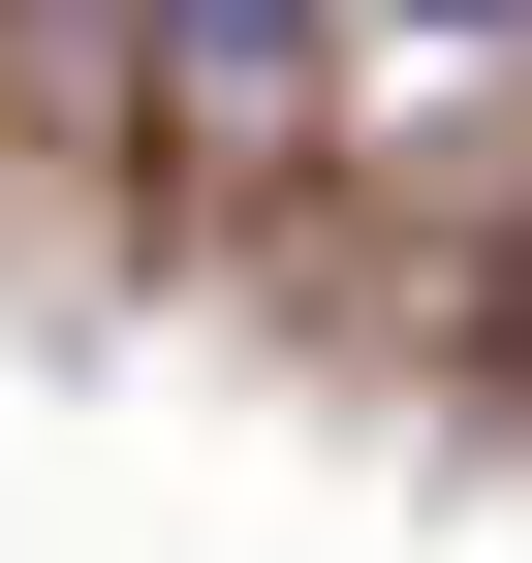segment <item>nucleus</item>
Here are the masks:
<instances>
[{
  "instance_id": "obj_1",
  "label": "nucleus",
  "mask_w": 532,
  "mask_h": 563,
  "mask_svg": "<svg viewBox=\"0 0 532 563\" xmlns=\"http://www.w3.org/2000/svg\"><path fill=\"white\" fill-rule=\"evenodd\" d=\"M157 95H188V125H251V95H313V0H157Z\"/></svg>"
},
{
  "instance_id": "obj_2",
  "label": "nucleus",
  "mask_w": 532,
  "mask_h": 563,
  "mask_svg": "<svg viewBox=\"0 0 532 563\" xmlns=\"http://www.w3.org/2000/svg\"><path fill=\"white\" fill-rule=\"evenodd\" d=\"M376 32H532V0H376Z\"/></svg>"
}]
</instances>
